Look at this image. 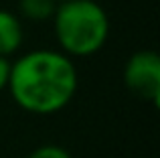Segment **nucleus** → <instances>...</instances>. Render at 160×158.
<instances>
[{
  "label": "nucleus",
  "mask_w": 160,
  "mask_h": 158,
  "mask_svg": "<svg viewBox=\"0 0 160 158\" xmlns=\"http://www.w3.org/2000/svg\"><path fill=\"white\" fill-rule=\"evenodd\" d=\"M124 83L134 95L158 106L160 101V57L152 49L136 51L124 65Z\"/></svg>",
  "instance_id": "3"
},
{
  "label": "nucleus",
  "mask_w": 160,
  "mask_h": 158,
  "mask_svg": "<svg viewBox=\"0 0 160 158\" xmlns=\"http://www.w3.org/2000/svg\"><path fill=\"white\" fill-rule=\"evenodd\" d=\"M77 83V69L71 57L51 49H37L10 63L6 89L24 111L49 116L61 111L73 99Z\"/></svg>",
  "instance_id": "1"
},
{
  "label": "nucleus",
  "mask_w": 160,
  "mask_h": 158,
  "mask_svg": "<svg viewBox=\"0 0 160 158\" xmlns=\"http://www.w3.org/2000/svg\"><path fill=\"white\" fill-rule=\"evenodd\" d=\"M55 2H57V4H61V2H69V0H55Z\"/></svg>",
  "instance_id": "8"
},
{
  "label": "nucleus",
  "mask_w": 160,
  "mask_h": 158,
  "mask_svg": "<svg viewBox=\"0 0 160 158\" xmlns=\"http://www.w3.org/2000/svg\"><path fill=\"white\" fill-rule=\"evenodd\" d=\"M27 158H71V154L57 144H43V146L35 148Z\"/></svg>",
  "instance_id": "6"
},
{
  "label": "nucleus",
  "mask_w": 160,
  "mask_h": 158,
  "mask_svg": "<svg viewBox=\"0 0 160 158\" xmlns=\"http://www.w3.org/2000/svg\"><path fill=\"white\" fill-rule=\"evenodd\" d=\"M18 8L24 18L32 22H43V20L53 18L57 2L55 0H18Z\"/></svg>",
  "instance_id": "5"
},
{
  "label": "nucleus",
  "mask_w": 160,
  "mask_h": 158,
  "mask_svg": "<svg viewBox=\"0 0 160 158\" xmlns=\"http://www.w3.org/2000/svg\"><path fill=\"white\" fill-rule=\"evenodd\" d=\"M8 79H10V61L6 57H0V91L8 87Z\"/></svg>",
  "instance_id": "7"
},
{
  "label": "nucleus",
  "mask_w": 160,
  "mask_h": 158,
  "mask_svg": "<svg viewBox=\"0 0 160 158\" xmlns=\"http://www.w3.org/2000/svg\"><path fill=\"white\" fill-rule=\"evenodd\" d=\"M53 31L67 57H91L106 45L109 18L95 0H69L57 4Z\"/></svg>",
  "instance_id": "2"
},
{
  "label": "nucleus",
  "mask_w": 160,
  "mask_h": 158,
  "mask_svg": "<svg viewBox=\"0 0 160 158\" xmlns=\"http://www.w3.org/2000/svg\"><path fill=\"white\" fill-rule=\"evenodd\" d=\"M22 45V24L10 10L0 8V57H10Z\"/></svg>",
  "instance_id": "4"
}]
</instances>
